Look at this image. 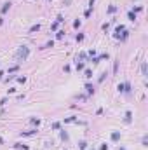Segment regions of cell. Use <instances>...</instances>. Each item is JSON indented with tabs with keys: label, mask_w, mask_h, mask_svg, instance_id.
<instances>
[{
	"label": "cell",
	"mask_w": 148,
	"mask_h": 150,
	"mask_svg": "<svg viewBox=\"0 0 148 150\" xmlns=\"http://www.w3.org/2000/svg\"><path fill=\"white\" fill-rule=\"evenodd\" d=\"M26 56H28V47H24L23 46V49H19V52H18V58H26Z\"/></svg>",
	"instance_id": "6da1fadb"
}]
</instances>
